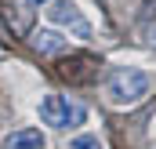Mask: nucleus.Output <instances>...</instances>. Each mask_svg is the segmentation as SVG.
<instances>
[{"mask_svg": "<svg viewBox=\"0 0 156 149\" xmlns=\"http://www.w3.org/2000/svg\"><path fill=\"white\" fill-rule=\"evenodd\" d=\"M153 87H156L153 73H145V69H120V73H113L109 84H105V98H109V106L127 109V106L145 102V98L153 95Z\"/></svg>", "mask_w": 156, "mask_h": 149, "instance_id": "nucleus-1", "label": "nucleus"}, {"mask_svg": "<svg viewBox=\"0 0 156 149\" xmlns=\"http://www.w3.org/2000/svg\"><path fill=\"white\" fill-rule=\"evenodd\" d=\"M87 113L83 106H69L62 95H44L40 98V120L51 124V127H76Z\"/></svg>", "mask_w": 156, "mask_h": 149, "instance_id": "nucleus-2", "label": "nucleus"}, {"mask_svg": "<svg viewBox=\"0 0 156 149\" xmlns=\"http://www.w3.org/2000/svg\"><path fill=\"white\" fill-rule=\"evenodd\" d=\"M47 18L55 22V26H66V29H73L76 37H91V22L80 15V7L73 0H51V7H47Z\"/></svg>", "mask_w": 156, "mask_h": 149, "instance_id": "nucleus-3", "label": "nucleus"}, {"mask_svg": "<svg viewBox=\"0 0 156 149\" xmlns=\"http://www.w3.org/2000/svg\"><path fill=\"white\" fill-rule=\"evenodd\" d=\"M44 146H47V138H44L40 127L11 131V135H4V142H0V149H44Z\"/></svg>", "mask_w": 156, "mask_h": 149, "instance_id": "nucleus-4", "label": "nucleus"}, {"mask_svg": "<svg viewBox=\"0 0 156 149\" xmlns=\"http://www.w3.org/2000/svg\"><path fill=\"white\" fill-rule=\"evenodd\" d=\"M33 47L40 55H58V51H66V37L55 33V29H37L33 33Z\"/></svg>", "mask_w": 156, "mask_h": 149, "instance_id": "nucleus-5", "label": "nucleus"}, {"mask_svg": "<svg viewBox=\"0 0 156 149\" xmlns=\"http://www.w3.org/2000/svg\"><path fill=\"white\" fill-rule=\"evenodd\" d=\"M69 149H102V138L98 135H76L69 142Z\"/></svg>", "mask_w": 156, "mask_h": 149, "instance_id": "nucleus-6", "label": "nucleus"}, {"mask_svg": "<svg viewBox=\"0 0 156 149\" xmlns=\"http://www.w3.org/2000/svg\"><path fill=\"white\" fill-rule=\"evenodd\" d=\"M33 4H47V0H33Z\"/></svg>", "mask_w": 156, "mask_h": 149, "instance_id": "nucleus-7", "label": "nucleus"}, {"mask_svg": "<svg viewBox=\"0 0 156 149\" xmlns=\"http://www.w3.org/2000/svg\"><path fill=\"white\" fill-rule=\"evenodd\" d=\"M153 44H156V29H153Z\"/></svg>", "mask_w": 156, "mask_h": 149, "instance_id": "nucleus-8", "label": "nucleus"}]
</instances>
